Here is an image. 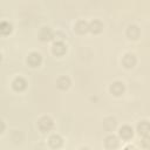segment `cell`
I'll return each instance as SVG.
<instances>
[{"label": "cell", "instance_id": "52a82bcc", "mask_svg": "<svg viewBox=\"0 0 150 150\" xmlns=\"http://www.w3.org/2000/svg\"><path fill=\"white\" fill-rule=\"evenodd\" d=\"M39 38L41 41H49L50 39L54 38V33L52 30V28L49 27H42L39 32Z\"/></svg>", "mask_w": 150, "mask_h": 150}, {"label": "cell", "instance_id": "8992f818", "mask_svg": "<svg viewBox=\"0 0 150 150\" xmlns=\"http://www.w3.org/2000/svg\"><path fill=\"white\" fill-rule=\"evenodd\" d=\"M48 144H49V146L53 148V149H59V148H61V145L63 144V139H62V137H61L60 135L54 134V135H52V136L48 138Z\"/></svg>", "mask_w": 150, "mask_h": 150}, {"label": "cell", "instance_id": "603a6c76", "mask_svg": "<svg viewBox=\"0 0 150 150\" xmlns=\"http://www.w3.org/2000/svg\"><path fill=\"white\" fill-rule=\"evenodd\" d=\"M124 150H132V146H128V148H125Z\"/></svg>", "mask_w": 150, "mask_h": 150}, {"label": "cell", "instance_id": "9c48e42d", "mask_svg": "<svg viewBox=\"0 0 150 150\" xmlns=\"http://www.w3.org/2000/svg\"><path fill=\"white\" fill-rule=\"evenodd\" d=\"M104 145H105L107 149L114 150V149H116L118 146V138L116 136H114V135H109L104 139Z\"/></svg>", "mask_w": 150, "mask_h": 150}, {"label": "cell", "instance_id": "ba28073f", "mask_svg": "<svg viewBox=\"0 0 150 150\" xmlns=\"http://www.w3.org/2000/svg\"><path fill=\"white\" fill-rule=\"evenodd\" d=\"M66 50H67V47H66V45L63 42L55 41L53 43V46H52V52H53L54 55H57V56L63 55L66 53Z\"/></svg>", "mask_w": 150, "mask_h": 150}, {"label": "cell", "instance_id": "7402d4cb", "mask_svg": "<svg viewBox=\"0 0 150 150\" xmlns=\"http://www.w3.org/2000/svg\"><path fill=\"white\" fill-rule=\"evenodd\" d=\"M80 150H90V149H89V148H87V146H83V148H81Z\"/></svg>", "mask_w": 150, "mask_h": 150}, {"label": "cell", "instance_id": "30bf717a", "mask_svg": "<svg viewBox=\"0 0 150 150\" xmlns=\"http://www.w3.org/2000/svg\"><path fill=\"white\" fill-rule=\"evenodd\" d=\"M137 132L142 136H145V135H149L150 132V122L149 121H141L138 124H137Z\"/></svg>", "mask_w": 150, "mask_h": 150}, {"label": "cell", "instance_id": "6da1fadb", "mask_svg": "<svg viewBox=\"0 0 150 150\" xmlns=\"http://www.w3.org/2000/svg\"><path fill=\"white\" fill-rule=\"evenodd\" d=\"M38 127L42 132H47L52 130V128L54 127V122L49 116H42L38 121Z\"/></svg>", "mask_w": 150, "mask_h": 150}, {"label": "cell", "instance_id": "9a60e30c", "mask_svg": "<svg viewBox=\"0 0 150 150\" xmlns=\"http://www.w3.org/2000/svg\"><path fill=\"white\" fill-rule=\"evenodd\" d=\"M116 118L115 117H105L104 121H103V128L107 130V131H111L116 128Z\"/></svg>", "mask_w": 150, "mask_h": 150}, {"label": "cell", "instance_id": "ac0fdd59", "mask_svg": "<svg viewBox=\"0 0 150 150\" xmlns=\"http://www.w3.org/2000/svg\"><path fill=\"white\" fill-rule=\"evenodd\" d=\"M0 32L4 35L9 34L12 32V23L8 22V21H1V23H0Z\"/></svg>", "mask_w": 150, "mask_h": 150}, {"label": "cell", "instance_id": "5bb4252c", "mask_svg": "<svg viewBox=\"0 0 150 150\" xmlns=\"http://www.w3.org/2000/svg\"><path fill=\"white\" fill-rule=\"evenodd\" d=\"M75 30L79 34H84V33H87L89 30V23L86 20H79L75 23Z\"/></svg>", "mask_w": 150, "mask_h": 150}, {"label": "cell", "instance_id": "3957f363", "mask_svg": "<svg viewBox=\"0 0 150 150\" xmlns=\"http://www.w3.org/2000/svg\"><path fill=\"white\" fill-rule=\"evenodd\" d=\"M136 62H137V59H136V56H135L132 53H127V54H124V56H123V59H122V64H123L125 68H128V69L132 68V67L136 64Z\"/></svg>", "mask_w": 150, "mask_h": 150}, {"label": "cell", "instance_id": "277c9868", "mask_svg": "<svg viewBox=\"0 0 150 150\" xmlns=\"http://www.w3.org/2000/svg\"><path fill=\"white\" fill-rule=\"evenodd\" d=\"M12 87H13V89L16 90V91H22V90L26 89V87H27V81H26L23 77H21V76H16V77L12 81Z\"/></svg>", "mask_w": 150, "mask_h": 150}, {"label": "cell", "instance_id": "d6986e66", "mask_svg": "<svg viewBox=\"0 0 150 150\" xmlns=\"http://www.w3.org/2000/svg\"><path fill=\"white\" fill-rule=\"evenodd\" d=\"M141 144H142L143 148H145V149H150V135H145V136H143V138H142V141H141Z\"/></svg>", "mask_w": 150, "mask_h": 150}, {"label": "cell", "instance_id": "4fadbf2b", "mask_svg": "<svg viewBox=\"0 0 150 150\" xmlns=\"http://www.w3.org/2000/svg\"><path fill=\"white\" fill-rule=\"evenodd\" d=\"M71 84V81L68 76H60L57 80H56V86L59 89H62V90H66L70 87Z\"/></svg>", "mask_w": 150, "mask_h": 150}, {"label": "cell", "instance_id": "e0dca14e", "mask_svg": "<svg viewBox=\"0 0 150 150\" xmlns=\"http://www.w3.org/2000/svg\"><path fill=\"white\" fill-rule=\"evenodd\" d=\"M11 139L13 141V143H15V144H20V143L23 141V134H22L21 131H19V130H15V131L12 132V135H11Z\"/></svg>", "mask_w": 150, "mask_h": 150}, {"label": "cell", "instance_id": "5b68a950", "mask_svg": "<svg viewBox=\"0 0 150 150\" xmlns=\"http://www.w3.org/2000/svg\"><path fill=\"white\" fill-rule=\"evenodd\" d=\"M124 89H125L124 83L121 82V81H115V82H112V84L110 86V93H111L112 95H115V96L122 95V94L124 93Z\"/></svg>", "mask_w": 150, "mask_h": 150}, {"label": "cell", "instance_id": "ffe728a7", "mask_svg": "<svg viewBox=\"0 0 150 150\" xmlns=\"http://www.w3.org/2000/svg\"><path fill=\"white\" fill-rule=\"evenodd\" d=\"M54 36H55V40H56V41H60V42H62V40L66 38L64 34L61 33V32H56V33L54 34Z\"/></svg>", "mask_w": 150, "mask_h": 150}, {"label": "cell", "instance_id": "2e32d148", "mask_svg": "<svg viewBox=\"0 0 150 150\" xmlns=\"http://www.w3.org/2000/svg\"><path fill=\"white\" fill-rule=\"evenodd\" d=\"M102 29H103V23L100 20H93L89 23V30L94 34H97V33L102 32Z\"/></svg>", "mask_w": 150, "mask_h": 150}, {"label": "cell", "instance_id": "8fae6325", "mask_svg": "<svg viewBox=\"0 0 150 150\" xmlns=\"http://www.w3.org/2000/svg\"><path fill=\"white\" fill-rule=\"evenodd\" d=\"M139 33H141V32H139V28H138V26H136V25H130V26L127 28V30H125L127 36H128L129 39H131V40L138 39Z\"/></svg>", "mask_w": 150, "mask_h": 150}, {"label": "cell", "instance_id": "44dd1931", "mask_svg": "<svg viewBox=\"0 0 150 150\" xmlns=\"http://www.w3.org/2000/svg\"><path fill=\"white\" fill-rule=\"evenodd\" d=\"M4 130H5V123H4V121H1V131L0 132H4Z\"/></svg>", "mask_w": 150, "mask_h": 150}, {"label": "cell", "instance_id": "7a4b0ae2", "mask_svg": "<svg viewBox=\"0 0 150 150\" xmlns=\"http://www.w3.org/2000/svg\"><path fill=\"white\" fill-rule=\"evenodd\" d=\"M41 61H42V57H41L40 53H38V52H32L27 56V63L30 67H38V66H40L41 64Z\"/></svg>", "mask_w": 150, "mask_h": 150}, {"label": "cell", "instance_id": "7c38bea8", "mask_svg": "<svg viewBox=\"0 0 150 150\" xmlns=\"http://www.w3.org/2000/svg\"><path fill=\"white\" fill-rule=\"evenodd\" d=\"M118 134H120V136L123 138V139H130L131 137H132V135H134V130H132V128L130 127V125H122L121 128H120V131H118Z\"/></svg>", "mask_w": 150, "mask_h": 150}]
</instances>
